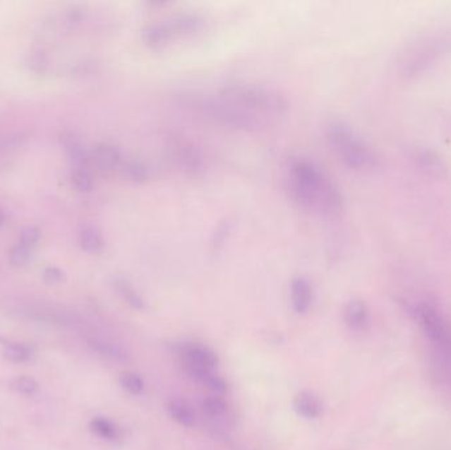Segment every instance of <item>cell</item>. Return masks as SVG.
<instances>
[{"instance_id": "52a82bcc", "label": "cell", "mask_w": 451, "mask_h": 450, "mask_svg": "<svg viewBox=\"0 0 451 450\" xmlns=\"http://www.w3.org/2000/svg\"><path fill=\"white\" fill-rule=\"evenodd\" d=\"M419 321L421 322L422 329L428 336L429 340L438 345H449L450 343V331L447 324L442 319L438 310L431 304L422 302L419 304L414 309Z\"/></svg>"}, {"instance_id": "4fadbf2b", "label": "cell", "mask_w": 451, "mask_h": 450, "mask_svg": "<svg viewBox=\"0 0 451 450\" xmlns=\"http://www.w3.org/2000/svg\"><path fill=\"white\" fill-rule=\"evenodd\" d=\"M343 319L351 331H364L368 325V309L361 300H351L347 302L343 312Z\"/></svg>"}, {"instance_id": "7a4b0ae2", "label": "cell", "mask_w": 451, "mask_h": 450, "mask_svg": "<svg viewBox=\"0 0 451 450\" xmlns=\"http://www.w3.org/2000/svg\"><path fill=\"white\" fill-rule=\"evenodd\" d=\"M217 95L264 120L279 118L289 110V100L281 91L260 83H227Z\"/></svg>"}, {"instance_id": "4316f807", "label": "cell", "mask_w": 451, "mask_h": 450, "mask_svg": "<svg viewBox=\"0 0 451 450\" xmlns=\"http://www.w3.org/2000/svg\"><path fill=\"white\" fill-rule=\"evenodd\" d=\"M32 251L20 246L19 243L10 251V263L13 267H23L30 259Z\"/></svg>"}, {"instance_id": "d6986e66", "label": "cell", "mask_w": 451, "mask_h": 450, "mask_svg": "<svg viewBox=\"0 0 451 450\" xmlns=\"http://www.w3.org/2000/svg\"><path fill=\"white\" fill-rule=\"evenodd\" d=\"M90 430L102 440L115 441L119 436L118 427L112 421L102 416H97L90 421Z\"/></svg>"}, {"instance_id": "44dd1931", "label": "cell", "mask_w": 451, "mask_h": 450, "mask_svg": "<svg viewBox=\"0 0 451 450\" xmlns=\"http://www.w3.org/2000/svg\"><path fill=\"white\" fill-rule=\"evenodd\" d=\"M71 182H73L74 188L82 193H89L94 189V179H92L90 170H88V167L74 168L73 173H71Z\"/></svg>"}, {"instance_id": "7402d4cb", "label": "cell", "mask_w": 451, "mask_h": 450, "mask_svg": "<svg viewBox=\"0 0 451 450\" xmlns=\"http://www.w3.org/2000/svg\"><path fill=\"white\" fill-rule=\"evenodd\" d=\"M121 386L131 395H141L145 390V383L138 372L126 371L121 375Z\"/></svg>"}, {"instance_id": "484cf974", "label": "cell", "mask_w": 451, "mask_h": 450, "mask_svg": "<svg viewBox=\"0 0 451 450\" xmlns=\"http://www.w3.org/2000/svg\"><path fill=\"white\" fill-rule=\"evenodd\" d=\"M41 231L39 227H36V226H28V227H25L24 230L21 231L19 244L32 251L33 250V247L39 243Z\"/></svg>"}, {"instance_id": "8fae6325", "label": "cell", "mask_w": 451, "mask_h": 450, "mask_svg": "<svg viewBox=\"0 0 451 450\" xmlns=\"http://www.w3.org/2000/svg\"><path fill=\"white\" fill-rule=\"evenodd\" d=\"M61 144L64 147L66 156L73 162L74 168L88 167L90 156L85 148L83 143L76 134H73L71 131H65L64 134H61Z\"/></svg>"}, {"instance_id": "3957f363", "label": "cell", "mask_w": 451, "mask_h": 450, "mask_svg": "<svg viewBox=\"0 0 451 450\" xmlns=\"http://www.w3.org/2000/svg\"><path fill=\"white\" fill-rule=\"evenodd\" d=\"M186 105L202 118L232 130L258 131L267 124V120L252 115L220 95L194 97Z\"/></svg>"}, {"instance_id": "8992f818", "label": "cell", "mask_w": 451, "mask_h": 450, "mask_svg": "<svg viewBox=\"0 0 451 450\" xmlns=\"http://www.w3.org/2000/svg\"><path fill=\"white\" fill-rule=\"evenodd\" d=\"M167 152L172 164L185 174L197 176L205 170V156L193 141L184 138H172L167 146Z\"/></svg>"}, {"instance_id": "30bf717a", "label": "cell", "mask_w": 451, "mask_h": 450, "mask_svg": "<svg viewBox=\"0 0 451 450\" xmlns=\"http://www.w3.org/2000/svg\"><path fill=\"white\" fill-rule=\"evenodd\" d=\"M313 288L309 280L303 276L294 278L291 283V302L293 310L299 314H305L311 308Z\"/></svg>"}, {"instance_id": "83f0119b", "label": "cell", "mask_w": 451, "mask_h": 450, "mask_svg": "<svg viewBox=\"0 0 451 450\" xmlns=\"http://www.w3.org/2000/svg\"><path fill=\"white\" fill-rule=\"evenodd\" d=\"M64 278H65L64 272L57 267H48L47 270L44 271V281L50 285L59 284L64 280Z\"/></svg>"}, {"instance_id": "ac0fdd59", "label": "cell", "mask_w": 451, "mask_h": 450, "mask_svg": "<svg viewBox=\"0 0 451 450\" xmlns=\"http://www.w3.org/2000/svg\"><path fill=\"white\" fill-rule=\"evenodd\" d=\"M121 170L128 180L136 184L145 182L150 179V168L147 167L144 161L136 160V159L123 161Z\"/></svg>"}, {"instance_id": "603a6c76", "label": "cell", "mask_w": 451, "mask_h": 450, "mask_svg": "<svg viewBox=\"0 0 451 450\" xmlns=\"http://www.w3.org/2000/svg\"><path fill=\"white\" fill-rule=\"evenodd\" d=\"M416 160L420 162V165L423 170H429L431 173H442L445 170L441 160L431 150H417Z\"/></svg>"}, {"instance_id": "ba28073f", "label": "cell", "mask_w": 451, "mask_h": 450, "mask_svg": "<svg viewBox=\"0 0 451 450\" xmlns=\"http://www.w3.org/2000/svg\"><path fill=\"white\" fill-rule=\"evenodd\" d=\"M177 351L180 354L181 360L191 362L210 370L217 367L220 363L218 355L211 350L210 348L196 342L180 343L177 346Z\"/></svg>"}, {"instance_id": "277c9868", "label": "cell", "mask_w": 451, "mask_h": 450, "mask_svg": "<svg viewBox=\"0 0 451 450\" xmlns=\"http://www.w3.org/2000/svg\"><path fill=\"white\" fill-rule=\"evenodd\" d=\"M331 150L351 170H368L376 167L378 158L370 146L343 122H332L327 127Z\"/></svg>"}, {"instance_id": "cb8c5ba5", "label": "cell", "mask_w": 451, "mask_h": 450, "mask_svg": "<svg viewBox=\"0 0 451 450\" xmlns=\"http://www.w3.org/2000/svg\"><path fill=\"white\" fill-rule=\"evenodd\" d=\"M227 410V403L221 396H209L202 401V410L209 418H220Z\"/></svg>"}, {"instance_id": "f1b7e54d", "label": "cell", "mask_w": 451, "mask_h": 450, "mask_svg": "<svg viewBox=\"0 0 451 450\" xmlns=\"http://www.w3.org/2000/svg\"><path fill=\"white\" fill-rule=\"evenodd\" d=\"M229 232H230L229 223L220 226V229L217 230L215 235H214V242H212L214 249H220V247H221L222 244L224 243V240H226V237L229 235Z\"/></svg>"}, {"instance_id": "9c48e42d", "label": "cell", "mask_w": 451, "mask_h": 450, "mask_svg": "<svg viewBox=\"0 0 451 450\" xmlns=\"http://www.w3.org/2000/svg\"><path fill=\"white\" fill-rule=\"evenodd\" d=\"M91 160L100 172H104V173L121 170V164L124 161L121 150L111 143L98 144L92 150Z\"/></svg>"}, {"instance_id": "f546056e", "label": "cell", "mask_w": 451, "mask_h": 450, "mask_svg": "<svg viewBox=\"0 0 451 450\" xmlns=\"http://www.w3.org/2000/svg\"><path fill=\"white\" fill-rule=\"evenodd\" d=\"M4 222H6V214H4V211L0 209V227H3Z\"/></svg>"}, {"instance_id": "7c38bea8", "label": "cell", "mask_w": 451, "mask_h": 450, "mask_svg": "<svg viewBox=\"0 0 451 450\" xmlns=\"http://www.w3.org/2000/svg\"><path fill=\"white\" fill-rule=\"evenodd\" d=\"M293 410L306 420H315L321 416L323 407L321 401L314 393L302 391L293 401Z\"/></svg>"}, {"instance_id": "e0dca14e", "label": "cell", "mask_w": 451, "mask_h": 450, "mask_svg": "<svg viewBox=\"0 0 451 450\" xmlns=\"http://www.w3.org/2000/svg\"><path fill=\"white\" fill-rule=\"evenodd\" d=\"M89 345L92 350L97 351L100 355L107 360H116V362H126L128 360V353L116 342L106 340V338H91Z\"/></svg>"}, {"instance_id": "ffe728a7", "label": "cell", "mask_w": 451, "mask_h": 450, "mask_svg": "<svg viewBox=\"0 0 451 450\" xmlns=\"http://www.w3.org/2000/svg\"><path fill=\"white\" fill-rule=\"evenodd\" d=\"M3 357L6 360H10V362H13V363H24V362L30 360L32 351L24 343L8 342V343H4Z\"/></svg>"}, {"instance_id": "5b68a950", "label": "cell", "mask_w": 451, "mask_h": 450, "mask_svg": "<svg viewBox=\"0 0 451 450\" xmlns=\"http://www.w3.org/2000/svg\"><path fill=\"white\" fill-rule=\"evenodd\" d=\"M206 21L197 13H181L169 19L147 25L141 32V39L150 48H162L172 41L188 37L205 28Z\"/></svg>"}, {"instance_id": "5bb4252c", "label": "cell", "mask_w": 451, "mask_h": 450, "mask_svg": "<svg viewBox=\"0 0 451 450\" xmlns=\"http://www.w3.org/2000/svg\"><path fill=\"white\" fill-rule=\"evenodd\" d=\"M167 410L173 420L181 427L191 428L196 424V412L191 404L184 399H171L167 403Z\"/></svg>"}, {"instance_id": "9a60e30c", "label": "cell", "mask_w": 451, "mask_h": 450, "mask_svg": "<svg viewBox=\"0 0 451 450\" xmlns=\"http://www.w3.org/2000/svg\"><path fill=\"white\" fill-rule=\"evenodd\" d=\"M78 243L83 251L89 254H100L104 247V239L100 231L90 223L82 225L78 230Z\"/></svg>"}, {"instance_id": "2e32d148", "label": "cell", "mask_w": 451, "mask_h": 450, "mask_svg": "<svg viewBox=\"0 0 451 450\" xmlns=\"http://www.w3.org/2000/svg\"><path fill=\"white\" fill-rule=\"evenodd\" d=\"M112 285L116 290V293L130 305L131 308L136 310L145 309L147 307L145 300L141 296L140 292L133 287L132 283L124 278H115L112 280Z\"/></svg>"}, {"instance_id": "d4e9b609", "label": "cell", "mask_w": 451, "mask_h": 450, "mask_svg": "<svg viewBox=\"0 0 451 450\" xmlns=\"http://www.w3.org/2000/svg\"><path fill=\"white\" fill-rule=\"evenodd\" d=\"M11 387L24 396H33L39 392V383L30 377H19L13 379Z\"/></svg>"}, {"instance_id": "6da1fadb", "label": "cell", "mask_w": 451, "mask_h": 450, "mask_svg": "<svg viewBox=\"0 0 451 450\" xmlns=\"http://www.w3.org/2000/svg\"><path fill=\"white\" fill-rule=\"evenodd\" d=\"M288 190L303 211L323 217H335L343 211L341 191L314 161L303 158L291 160Z\"/></svg>"}]
</instances>
